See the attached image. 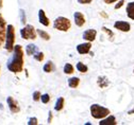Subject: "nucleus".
I'll return each mask as SVG.
<instances>
[{
    "instance_id": "9",
    "label": "nucleus",
    "mask_w": 134,
    "mask_h": 125,
    "mask_svg": "<svg viewBox=\"0 0 134 125\" xmlns=\"http://www.w3.org/2000/svg\"><path fill=\"white\" fill-rule=\"evenodd\" d=\"M96 35H97V31L94 29H90L86 30L84 33H83V39H85L87 41H94L96 39Z\"/></svg>"
},
{
    "instance_id": "26",
    "label": "nucleus",
    "mask_w": 134,
    "mask_h": 125,
    "mask_svg": "<svg viewBox=\"0 0 134 125\" xmlns=\"http://www.w3.org/2000/svg\"><path fill=\"white\" fill-rule=\"evenodd\" d=\"M41 92L40 91H34L33 92V94H32V98H33V101H35V102H37V101H40L41 100Z\"/></svg>"
},
{
    "instance_id": "38",
    "label": "nucleus",
    "mask_w": 134,
    "mask_h": 125,
    "mask_svg": "<svg viewBox=\"0 0 134 125\" xmlns=\"http://www.w3.org/2000/svg\"><path fill=\"white\" fill-rule=\"evenodd\" d=\"M0 68H1V66H0Z\"/></svg>"
},
{
    "instance_id": "10",
    "label": "nucleus",
    "mask_w": 134,
    "mask_h": 125,
    "mask_svg": "<svg viewBox=\"0 0 134 125\" xmlns=\"http://www.w3.org/2000/svg\"><path fill=\"white\" fill-rule=\"evenodd\" d=\"M74 18H75L76 26H78V27L84 26V23H85V17H84V15H83L81 12H76L74 14Z\"/></svg>"
},
{
    "instance_id": "7",
    "label": "nucleus",
    "mask_w": 134,
    "mask_h": 125,
    "mask_svg": "<svg viewBox=\"0 0 134 125\" xmlns=\"http://www.w3.org/2000/svg\"><path fill=\"white\" fill-rule=\"evenodd\" d=\"M91 48H92V44L91 41H87V43H84V44H80L77 46V51L79 54L81 55H84V54H87L91 51Z\"/></svg>"
},
{
    "instance_id": "23",
    "label": "nucleus",
    "mask_w": 134,
    "mask_h": 125,
    "mask_svg": "<svg viewBox=\"0 0 134 125\" xmlns=\"http://www.w3.org/2000/svg\"><path fill=\"white\" fill-rule=\"evenodd\" d=\"M33 57H34L37 62H43L44 61V57H45V55H44V53L43 52H40V51H37L34 55H33Z\"/></svg>"
},
{
    "instance_id": "5",
    "label": "nucleus",
    "mask_w": 134,
    "mask_h": 125,
    "mask_svg": "<svg viewBox=\"0 0 134 125\" xmlns=\"http://www.w3.org/2000/svg\"><path fill=\"white\" fill-rule=\"evenodd\" d=\"M36 31L35 28L32 25H26L25 28H23L20 30V35L24 39H32L34 40L36 38Z\"/></svg>"
},
{
    "instance_id": "12",
    "label": "nucleus",
    "mask_w": 134,
    "mask_h": 125,
    "mask_svg": "<svg viewBox=\"0 0 134 125\" xmlns=\"http://www.w3.org/2000/svg\"><path fill=\"white\" fill-rule=\"evenodd\" d=\"M38 20H40V22H41L43 26H45V27H48V26L50 25V20L48 19V17L46 16L44 10H40V11H38Z\"/></svg>"
},
{
    "instance_id": "25",
    "label": "nucleus",
    "mask_w": 134,
    "mask_h": 125,
    "mask_svg": "<svg viewBox=\"0 0 134 125\" xmlns=\"http://www.w3.org/2000/svg\"><path fill=\"white\" fill-rule=\"evenodd\" d=\"M41 100H42V102H43L44 104H47V103L50 101V96H49L48 93L42 94V96H41Z\"/></svg>"
},
{
    "instance_id": "14",
    "label": "nucleus",
    "mask_w": 134,
    "mask_h": 125,
    "mask_svg": "<svg viewBox=\"0 0 134 125\" xmlns=\"http://www.w3.org/2000/svg\"><path fill=\"white\" fill-rule=\"evenodd\" d=\"M127 15L130 19L134 20V2H129L127 4Z\"/></svg>"
},
{
    "instance_id": "11",
    "label": "nucleus",
    "mask_w": 134,
    "mask_h": 125,
    "mask_svg": "<svg viewBox=\"0 0 134 125\" xmlns=\"http://www.w3.org/2000/svg\"><path fill=\"white\" fill-rule=\"evenodd\" d=\"M116 118L114 116H108L103 119H101V121L99 122V125H116Z\"/></svg>"
},
{
    "instance_id": "16",
    "label": "nucleus",
    "mask_w": 134,
    "mask_h": 125,
    "mask_svg": "<svg viewBox=\"0 0 134 125\" xmlns=\"http://www.w3.org/2000/svg\"><path fill=\"white\" fill-rule=\"evenodd\" d=\"M97 84H98V86L100 88H105V87L109 86L110 82L105 76H99L98 80H97Z\"/></svg>"
},
{
    "instance_id": "17",
    "label": "nucleus",
    "mask_w": 134,
    "mask_h": 125,
    "mask_svg": "<svg viewBox=\"0 0 134 125\" xmlns=\"http://www.w3.org/2000/svg\"><path fill=\"white\" fill-rule=\"evenodd\" d=\"M79 84H80V79H79V78L74 76V78L68 79V86H69L70 88H74V89H75V88H78Z\"/></svg>"
},
{
    "instance_id": "20",
    "label": "nucleus",
    "mask_w": 134,
    "mask_h": 125,
    "mask_svg": "<svg viewBox=\"0 0 134 125\" xmlns=\"http://www.w3.org/2000/svg\"><path fill=\"white\" fill-rule=\"evenodd\" d=\"M36 33L38 34V36L42 37L44 40H50V35L46 31H44V30H37Z\"/></svg>"
},
{
    "instance_id": "1",
    "label": "nucleus",
    "mask_w": 134,
    "mask_h": 125,
    "mask_svg": "<svg viewBox=\"0 0 134 125\" xmlns=\"http://www.w3.org/2000/svg\"><path fill=\"white\" fill-rule=\"evenodd\" d=\"M24 49L20 45H16L14 46L13 49V55L12 57L9 59L7 67L9 69V71L13 73H19L24 70V64H25V59H24Z\"/></svg>"
},
{
    "instance_id": "2",
    "label": "nucleus",
    "mask_w": 134,
    "mask_h": 125,
    "mask_svg": "<svg viewBox=\"0 0 134 125\" xmlns=\"http://www.w3.org/2000/svg\"><path fill=\"white\" fill-rule=\"evenodd\" d=\"M91 115L93 118L97 119V120H101L105 117H108L111 112H110V109L107 108V107H103L99 104H93L91 106Z\"/></svg>"
},
{
    "instance_id": "27",
    "label": "nucleus",
    "mask_w": 134,
    "mask_h": 125,
    "mask_svg": "<svg viewBox=\"0 0 134 125\" xmlns=\"http://www.w3.org/2000/svg\"><path fill=\"white\" fill-rule=\"evenodd\" d=\"M4 28H7V22L3 18V16L0 14V29H4Z\"/></svg>"
},
{
    "instance_id": "3",
    "label": "nucleus",
    "mask_w": 134,
    "mask_h": 125,
    "mask_svg": "<svg viewBox=\"0 0 134 125\" xmlns=\"http://www.w3.org/2000/svg\"><path fill=\"white\" fill-rule=\"evenodd\" d=\"M15 46V28L12 25L7 26V35H5V50L12 52Z\"/></svg>"
},
{
    "instance_id": "24",
    "label": "nucleus",
    "mask_w": 134,
    "mask_h": 125,
    "mask_svg": "<svg viewBox=\"0 0 134 125\" xmlns=\"http://www.w3.org/2000/svg\"><path fill=\"white\" fill-rule=\"evenodd\" d=\"M19 14H20V19H21V23H23V25H26V22H27V17H26L25 11L21 9V10L19 11Z\"/></svg>"
},
{
    "instance_id": "37",
    "label": "nucleus",
    "mask_w": 134,
    "mask_h": 125,
    "mask_svg": "<svg viewBox=\"0 0 134 125\" xmlns=\"http://www.w3.org/2000/svg\"><path fill=\"white\" fill-rule=\"evenodd\" d=\"M133 73H134V69H133Z\"/></svg>"
},
{
    "instance_id": "36",
    "label": "nucleus",
    "mask_w": 134,
    "mask_h": 125,
    "mask_svg": "<svg viewBox=\"0 0 134 125\" xmlns=\"http://www.w3.org/2000/svg\"><path fill=\"white\" fill-rule=\"evenodd\" d=\"M100 15H102V16H103V17H107V15H105V14H104V13H103V12H101V14H100Z\"/></svg>"
},
{
    "instance_id": "28",
    "label": "nucleus",
    "mask_w": 134,
    "mask_h": 125,
    "mask_svg": "<svg viewBox=\"0 0 134 125\" xmlns=\"http://www.w3.org/2000/svg\"><path fill=\"white\" fill-rule=\"evenodd\" d=\"M102 31L103 32H105L108 35H109V36L111 37V39H113V37H114V33L111 31V30H109L108 28H105V27H102Z\"/></svg>"
},
{
    "instance_id": "18",
    "label": "nucleus",
    "mask_w": 134,
    "mask_h": 125,
    "mask_svg": "<svg viewBox=\"0 0 134 125\" xmlns=\"http://www.w3.org/2000/svg\"><path fill=\"white\" fill-rule=\"evenodd\" d=\"M64 104H65V100H64V98H59L58 100H57V102H55V105H54V109L57 110V111H61L63 108H64Z\"/></svg>"
},
{
    "instance_id": "31",
    "label": "nucleus",
    "mask_w": 134,
    "mask_h": 125,
    "mask_svg": "<svg viewBox=\"0 0 134 125\" xmlns=\"http://www.w3.org/2000/svg\"><path fill=\"white\" fill-rule=\"evenodd\" d=\"M93 0H78V2L80 4H90Z\"/></svg>"
},
{
    "instance_id": "19",
    "label": "nucleus",
    "mask_w": 134,
    "mask_h": 125,
    "mask_svg": "<svg viewBox=\"0 0 134 125\" xmlns=\"http://www.w3.org/2000/svg\"><path fill=\"white\" fill-rule=\"evenodd\" d=\"M76 67H77V70L79 71V72H81V73H86L88 71V67L86 65H84L83 63H81V62H79Z\"/></svg>"
},
{
    "instance_id": "21",
    "label": "nucleus",
    "mask_w": 134,
    "mask_h": 125,
    "mask_svg": "<svg viewBox=\"0 0 134 125\" xmlns=\"http://www.w3.org/2000/svg\"><path fill=\"white\" fill-rule=\"evenodd\" d=\"M74 71H75V68L71 64H66L64 66V73L65 74H71V73H74Z\"/></svg>"
},
{
    "instance_id": "8",
    "label": "nucleus",
    "mask_w": 134,
    "mask_h": 125,
    "mask_svg": "<svg viewBox=\"0 0 134 125\" xmlns=\"http://www.w3.org/2000/svg\"><path fill=\"white\" fill-rule=\"evenodd\" d=\"M114 28L117 29V30H119V31H121V32H129L130 29H131V26L127 21L118 20V21H116L114 23Z\"/></svg>"
},
{
    "instance_id": "15",
    "label": "nucleus",
    "mask_w": 134,
    "mask_h": 125,
    "mask_svg": "<svg viewBox=\"0 0 134 125\" xmlns=\"http://www.w3.org/2000/svg\"><path fill=\"white\" fill-rule=\"evenodd\" d=\"M43 70H44V72H46V73L53 72V71L55 70V66H54V64H53L52 62H48V63H46V64L44 65Z\"/></svg>"
},
{
    "instance_id": "4",
    "label": "nucleus",
    "mask_w": 134,
    "mask_h": 125,
    "mask_svg": "<svg viewBox=\"0 0 134 125\" xmlns=\"http://www.w3.org/2000/svg\"><path fill=\"white\" fill-rule=\"evenodd\" d=\"M71 27V22L68 18L66 17H63V16H59L55 18L54 22H53V28L55 30H59V31H62V32H67Z\"/></svg>"
},
{
    "instance_id": "32",
    "label": "nucleus",
    "mask_w": 134,
    "mask_h": 125,
    "mask_svg": "<svg viewBox=\"0 0 134 125\" xmlns=\"http://www.w3.org/2000/svg\"><path fill=\"white\" fill-rule=\"evenodd\" d=\"M52 122V112L51 111H49V116H48V121H47V123H51Z\"/></svg>"
},
{
    "instance_id": "33",
    "label": "nucleus",
    "mask_w": 134,
    "mask_h": 125,
    "mask_svg": "<svg viewBox=\"0 0 134 125\" xmlns=\"http://www.w3.org/2000/svg\"><path fill=\"white\" fill-rule=\"evenodd\" d=\"M116 1H118V0H104V2H105L107 4H111V3H114V2H116Z\"/></svg>"
},
{
    "instance_id": "34",
    "label": "nucleus",
    "mask_w": 134,
    "mask_h": 125,
    "mask_svg": "<svg viewBox=\"0 0 134 125\" xmlns=\"http://www.w3.org/2000/svg\"><path fill=\"white\" fill-rule=\"evenodd\" d=\"M128 114L129 115H134V107H133V109H131V110L128 111Z\"/></svg>"
},
{
    "instance_id": "6",
    "label": "nucleus",
    "mask_w": 134,
    "mask_h": 125,
    "mask_svg": "<svg viewBox=\"0 0 134 125\" xmlns=\"http://www.w3.org/2000/svg\"><path fill=\"white\" fill-rule=\"evenodd\" d=\"M7 102H8V106H9V108H10V110H11L12 114H17V112L20 111V107L18 105V102L16 101L14 98L8 97Z\"/></svg>"
},
{
    "instance_id": "13",
    "label": "nucleus",
    "mask_w": 134,
    "mask_h": 125,
    "mask_svg": "<svg viewBox=\"0 0 134 125\" xmlns=\"http://www.w3.org/2000/svg\"><path fill=\"white\" fill-rule=\"evenodd\" d=\"M37 47L35 45H33V44H29L27 47H26V53H27V55H34L35 53L37 52Z\"/></svg>"
},
{
    "instance_id": "35",
    "label": "nucleus",
    "mask_w": 134,
    "mask_h": 125,
    "mask_svg": "<svg viewBox=\"0 0 134 125\" xmlns=\"http://www.w3.org/2000/svg\"><path fill=\"white\" fill-rule=\"evenodd\" d=\"M2 8V0H0V9Z\"/></svg>"
},
{
    "instance_id": "29",
    "label": "nucleus",
    "mask_w": 134,
    "mask_h": 125,
    "mask_svg": "<svg viewBox=\"0 0 134 125\" xmlns=\"http://www.w3.org/2000/svg\"><path fill=\"white\" fill-rule=\"evenodd\" d=\"M38 124V120L36 118H30L28 121V125H36Z\"/></svg>"
},
{
    "instance_id": "30",
    "label": "nucleus",
    "mask_w": 134,
    "mask_h": 125,
    "mask_svg": "<svg viewBox=\"0 0 134 125\" xmlns=\"http://www.w3.org/2000/svg\"><path fill=\"white\" fill-rule=\"evenodd\" d=\"M124 3H125V1H124V0H119V1H118V3H116V4H115L114 9H115V10H118V9H120V8L124 5Z\"/></svg>"
},
{
    "instance_id": "22",
    "label": "nucleus",
    "mask_w": 134,
    "mask_h": 125,
    "mask_svg": "<svg viewBox=\"0 0 134 125\" xmlns=\"http://www.w3.org/2000/svg\"><path fill=\"white\" fill-rule=\"evenodd\" d=\"M5 35H7V28L0 29V48L2 47L3 43L5 41Z\"/></svg>"
}]
</instances>
